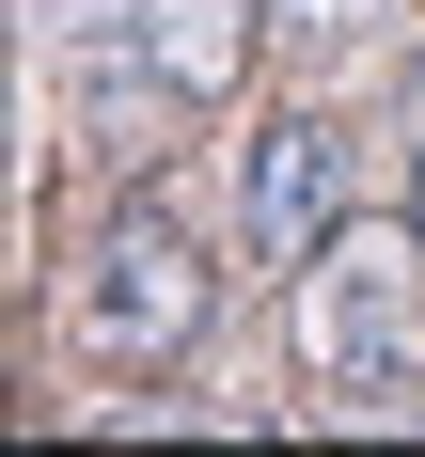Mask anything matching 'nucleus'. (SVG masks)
Returning a JSON list of instances; mask_svg holds the SVG:
<instances>
[{
	"mask_svg": "<svg viewBox=\"0 0 425 457\" xmlns=\"http://www.w3.org/2000/svg\"><path fill=\"white\" fill-rule=\"evenodd\" d=\"M299 363L347 411H410L425 395V221H347L299 253Z\"/></svg>",
	"mask_w": 425,
	"mask_h": 457,
	"instance_id": "1",
	"label": "nucleus"
},
{
	"mask_svg": "<svg viewBox=\"0 0 425 457\" xmlns=\"http://www.w3.org/2000/svg\"><path fill=\"white\" fill-rule=\"evenodd\" d=\"M205 300H221V269H205L158 205L94 221V269H79V347L94 363H174L189 331H205Z\"/></svg>",
	"mask_w": 425,
	"mask_h": 457,
	"instance_id": "2",
	"label": "nucleus"
},
{
	"mask_svg": "<svg viewBox=\"0 0 425 457\" xmlns=\"http://www.w3.org/2000/svg\"><path fill=\"white\" fill-rule=\"evenodd\" d=\"M331 221H347V127H331V111H283V127H268V174H252V237L299 269Z\"/></svg>",
	"mask_w": 425,
	"mask_h": 457,
	"instance_id": "3",
	"label": "nucleus"
},
{
	"mask_svg": "<svg viewBox=\"0 0 425 457\" xmlns=\"http://www.w3.org/2000/svg\"><path fill=\"white\" fill-rule=\"evenodd\" d=\"M252 16H268V0H142V63L174 95H221L236 63H252Z\"/></svg>",
	"mask_w": 425,
	"mask_h": 457,
	"instance_id": "4",
	"label": "nucleus"
},
{
	"mask_svg": "<svg viewBox=\"0 0 425 457\" xmlns=\"http://www.w3.org/2000/svg\"><path fill=\"white\" fill-rule=\"evenodd\" d=\"M363 16H378V0H268V32H283V47H347Z\"/></svg>",
	"mask_w": 425,
	"mask_h": 457,
	"instance_id": "5",
	"label": "nucleus"
},
{
	"mask_svg": "<svg viewBox=\"0 0 425 457\" xmlns=\"http://www.w3.org/2000/svg\"><path fill=\"white\" fill-rule=\"evenodd\" d=\"M142 0H47V32H127Z\"/></svg>",
	"mask_w": 425,
	"mask_h": 457,
	"instance_id": "6",
	"label": "nucleus"
},
{
	"mask_svg": "<svg viewBox=\"0 0 425 457\" xmlns=\"http://www.w3.org/2000/svg\"><path fill=\"white\" fill-rule=\"evenodd\" d=\"M410 221H425V189H410Z\"/></svg>",
	"mask_w": 425,
	"mask_h": 457,
	"instance_id": "7",
	"label": "nucleus"
},
{
	"mask_svg": "<svg viewBox=\"0 0 425 457\" xmlns=\"http://www.w3.org/2000/svg\"><path fill=\"white\" fill-rule=\"evenodd\" d=\"M410 95H425V63H410Z\"/></svg>",
	"mask_w": 425,
	"mask_h": 457,
	"instance_id": "8",
	"label": "nucleus"
}]
</instances>
